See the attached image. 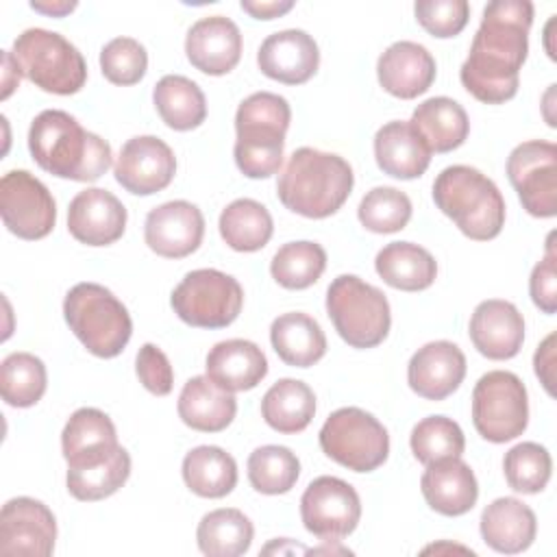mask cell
<instances>
[{
	"label": "cell",
	"instance_id": "1",
	"mask_svg": "<svg viewBox=\"0 0 557 557\" xmlns=\"http://www.w3.org/2000/svg\"><path fill=\"white\" fill-rule=\"evenodd\" d=\"M533 4L494 0L485 4L468 59L459 70L461 85L485 104H503L518 91L520 70L529 54Z\"/></svg>",
	"mask_w": 557,
	"mask_h": 557
},
{
	"label": "cell",
	"instance_id": "2",
	"mask_svg": "<svg viewBox=\"0 0 557 557\" xmlns=\"http://www.w3.org/2000/svg\"><path fill=\"white\" fill-rule=\"evenodd\" d=\"M28 150L33 161L57 178L91 183L113 163L109 141L85 131L74 115L46 109L30 122Z\"/></svg>",
	"mask_w": 557,
	"mask_h": 557
},
{
	"label": "cell",
	"instance_id": "3",
	"mask_svg": "<svg viewBox=\"0 0 557 557\" xmlns=\"http://www.w3.org/2000/svg\"><path fill=\"white\" fill-rule=\"evenodd\" d=\"M355 185L350 163L333 152L302 146L292 152L276 181V196L285 209L322 220L342 209Z\"/></svg>",
	"mask_w": 557,
	"mask_h": 557
},
{
	"label": "cell",
	"instance_id": "4",
	"mask_svg": "<svg viewBox=\"0 0 557 557\" xmlns=\"http://www.w3.org/2000/svg\"><path fill=\"white\" fill-rule=\"evenodd\" d=\"M289 122V102L278 94L257 91L239 102L233 157L244 176L268 178L281 170Z\"/></svg>",
	"mask_w": 557,
	"mask_h": 557
},
{
	"label": "cell",
	"instance_id": "5",
	"mask_svg": "<svg viewBox=\"0 0 557 557\" xmlns=\"http://www.w3.org/2000/svg\"><path fill=\"white\" fill-rule=\"evenodd\" d=\"M433 200L474 242L494 239L505 226V198L496 183L476 168H444L433 183Z\"/></svg>",
	"mask_w": 557,
	"mask_h": 557
},
{
	"label": "cell",
	"instance_id": "6",
	"mask_svg": "<svg viewBox=\"0 0 557 557\" xmlns=\"http://www.w3.org/2000/svg\"><path fill=\"white\" fill-rule=\"evenodd\" d=\"M63 318L76 339L100 359L117 357L133 335L128 309L98 283H76L65 294Z\"/></svg>",
	"mask_w": 557,
	"mask_h": 557
},
{
	"label": "cell",
	"instance_id": "7",
	"mask_svg": "<svg viewBox=\"0 0 557 557\" xmlns=\"http://www.w3.org/2000/svg\"><path fill=\"white\" fill-rule=\"evenodd\" d=\"M11 54L20 72L48 94L70 96L81 91L87 81V63L81 50L61 33L26 28L15 37Z\"/></svg>",
	"mask_w": 557,
	"mask_h": 557
},
{
	"label": "cell",
	"instance_id": "8",
	"mask_svg": "<svg viewBox=\"0 0 557 557\" xmlns=\"http://www.w3.org/2000/svg\"><path fill=\"white\" fill-rule=\"evenodd\" d=\"M326 313L337 335L352 348L379 346L392 326L385 294L355 274H339L326 289Z\"/></svg>",
	"mask_w": 557,
	"mask_h": 557
},
{
	"label": "cell",
	"instance_id": "9",
	"mask_svg": "<svg viewBox=\"0 0 557 557\" xmlns=\"http://www.w3.org/2000/svg\"><path fill=\"white\" fill-rule=\"evenodd\" d=\"M322 453L352 472H372L389 455L387 429L359 407L333 411L318 435Z\"/></svg>",
	"mask_w": 557,
	"mask_h": 557
},
{
	"label": "cell",
	"instance_id": "10",
	"mask_svg": "<svg viewBox=\"0 0 557 557\" xmlns=\"http://www.w3.org/2000/svg\"><path fill=\"white\" fill-rule=\"evenodd\" d=\"M170 305L189 326L224 329L233 324L244 305V289L237 278L215 268L191 270L172 289Z\"/></svg>",
	"mask_w": 557,
	"mask_h": 557
},
{
	"label": "cell",
	"instance_id": "11",
	"mask_svg": "<svg viewBox=\"0 0 557 557\" xmlns=\"http://www.w3.org/2000/svg\"><path fill=\"white\" fill-rule=\"evenodd\" d=\"M472 422L476 433L492 444L522 435L529 424V396L520 376L507 370L483 374L472 389Z\"/></svg>",
	"mask_w": 557,
	"mask_h": 557
},
{
	"label": "cell",
	"instance_id": "12",
	"mask_svg": "<svg viewBox=\"0 0 557 557\" xmlns=\"http://www.w3.org/2000/svg\"><path fill=\"white\" fill-rule=\"evenodd\" d=\"M507 176L529 215H557V146L553 141L518 144L507 157Z\"/></svg>",
	"mask_w": 557,
	"mask_h": 557
},
{
	"label": "cell",
	"instance_id": "13",
	"mask_svg": "<svg viewBox=\"0 0 557 557\" xmlns=\"http://www.w3.org/2000/svg\"><path fill=\"white\" fill-rule=\"evenodd\" d=\"M300 518L305 529L322 542H339L359 524V494L344 479L318 476L302 492Z\"/></svg>",
	"mask_w": 557,
	"mask_h": 557
},
{
	"label": "cell",
	"instance_id": "14",
	"mask_svg": "<svg viewBox=\"0 0 557 557\" xmlns=\"http://www.w3.org/2000/svg\"><path fill=\"white\" fill-rule=\"evenodd\" d=\"M0 213L9 233L41 239L57 222V205L48 187L28 170H11L0 178Z\"/></svg>",
	"mask_w": 557,
	"mask_h": 557
},
{
	"label": "cell",
	"instance_id": "15",
	"mask_svg": "<svg viewBox=\"0 0 557 557\" xmlns=\"http://www.w3.org/2000/svg\"><path fill=\"white\" fill-rule=\"evenodd\" d=\"M54 513L37 498L17 496L0 511V553L20 557H48L54 550Z\"/></svg>",
	"mask_w": 557,
	"mask_h": 557
},
{
	"label": "cell",
	"instance_id": "16",
	"mask_svg": "<svg viewBox=\"0 0 557 557\" xmlns=\"http://www.w3.org/2000/svg\"><path fill=\"white\" fill-rule=\"evenodd\" d=\"M115 181L135 196H152L165 189L176 174L174 150L154 135L131 137L113 165Z\"/></svg>",
	"mask_w": 557,
	"mask_h": 557
},
{
	"label": "cell",
	"instance_id": "17",
	"mask_svg": "<svg viewBox=\"0 0 557 557\" xmlns=\"http://www.w3.org/2000/svg\"><path fill=\"white\" fill-rule=\"evenodd\" d=\"M205 237L202 211L187 200H170L148 211L144 239L165 259H183L198 250Z\"/></svg>",
	"mask_w": 557,
	"mask_h": 557
},
{
	"label": "cell",
	"instance_id": "18",
	"mask_svg": "<svg viewBox=\"0 0 557 557\" xmlns=\"http://www.w3.org/2000/svg\"><path fill=\"white\" fill-rule=\"evenodd\" d=\"M126 207L109 189L87 187L67 207V231L85 246H109L124 235Z\"/></svg>",
	"mask_w": 557,
	"mask_h": 557
},
{
	"label": "cell",
	"instance_id": "19",
	"mask_svg": "<svg viewBox=\"0 0 557 557\" xmlns=\"http://www.w3.org/2000/svg\"><path fill=\"white\" fill-rule=\"evenodd\" d=\"M120 448L113 420L96 409L81 407L76 409L61 433V450L67 461V470H83L98 466L113 457Z\"/></svg>",
	"mask_w": 557,
	"mask_h": 557
},
{
	"label": "cell",
	"instance_id": "20",
	"mask_svg": "<svg viewBox=\"0 0 557 557\" xmlns=\"http://www.w3.org/2000/svg\"><path fill=\"white\" fill-rule=\"evenodd\" d=\"M257 65L272 81L302 85L318 72L320 50L307 30L287 28L263 39L257 52Z\"/></svg>",
	"mask_w": 557,
	"mask_h": 557
},
{
	"label": "cell",
	"instance_id": "21",
	"mask_svg": "<svg viewBox=\"0 0 557 557\" xmlns=\"http://www.w3.org/2000/svg\"><path fill=\"white\" fill-rule=\"evenodd\" d=\"M466 376V355L453 342L437 339L418 348L407 366L409 387L426 400L448 398Z\"/></svg>",
	"mask_w": 557,
	"mask_h": 557
},
{
	"label": "cell",
	"instance_id": "22",
	"mask_svg": "<svg viewBox=\"0 0 557 557\" xmlns=\"http://www.w3.org/2000/svg\"><path fill=\"white\" fill-rule=\"evenodd\" d=\"M470 339L474 348L494 361L511 359L524 342V318L509 300L490 298L476 305L470 318Z\"/></svg>",
	"mask_w": 557,
	"mask_h": 557
},
{
	"label": "cell",
	"instance_id": "23",
	"mask_svg": "<svg viewBox=\"0 0 557 557\" xmlns=\"http://www.w3.org/2000/svg\"><path fill=\"white\" fill-rule=\"evenodd\" d=\"M185 54L202 74H228L242 59V33L231 17H202L187 30Z\"/></svg>",
	"mask_w": 557,
	"mask_h": 557
},
{
	"label": "cell",
	"instance_id": "24",
	"mask_svg": "<svg viewBox=\"0 0 557 557\" xmlns=\"http://www.w3.org/2000/svg\"><path fill=\"white\" fill-rule=\"evenodd\" d=\"M435 72L433 54L416 41H396L376 61L381 87L403 100L424 94L433 85Z\"/></svg>",
	"mask_w": 557,
	"mask_h": 557
},
{
	"label": "cell",
	"instance_id": "25",
	"mask_svg": "<svg viewBox=\"0 0 557 557\" xmlns=\"http://www.w3.org/2000/svg\"><path fill=\"white\" fill-rule=\"evenodd\" d=\"M420 490L426 505L442 516H463L479 498V483L461 457L440 459L426 466Z\"/></svg>",
	"mask_w": 557,
	"mask_h": 557
},
{
	"label": "cell",
	"instance_id": "26",
	"mask_svg": "<svg viewBox=\"0 0 557 557\" xmlns=\"http://www.w3.org/2000/svg\"><path fill=\"white\" fill-rule=\"evenodd\" d=\"M374 159L383 174L411 181L426 172L431 163V148L411 122L394 120L376 131Z\"/></svg>",
	"mask_w": 557,
	"mask_h": 557
},
{
	"label": "cell",
	"instance_id": "27",
	"mask_svg": "<svg viewBox=\"0 0 557 557\" xmlns=\"http://www.w3.org/2000/svg\"><path fill=\"white\" fill-rule=\"evenodd\" d=\"M207 376L228 392H246L257 387L268 374L263 350L250 339L218 342L205 361Z\"/></svg>",
	"mask_w": 557,
	"mask_h": 557
},
{
	"label": "cell",
	"instance_id": "28",
	"mask_svg": "<svg viewBox=\"0 0 557 557\" xmlns=\"http://www.w3.org/2000/svg\"><path fill=\"white\" fill-rule=\"evenodd\" d=\"M481 537L496 553L516 555L527 550L537 533V518L529 505L513 496L492 500L481 513Z\"/></svg>",
	"mask_w": 557,
	"mask_h": 557
},
{
	"label": "cell",
	"instance_id": "29",
	"mask_svg": "<svg viewBox=\"0 0 557 557\" xmlns=\"http://www.w3.org/2000/svg\"><path fill=\"white\" fill-rule=\"evenodd\" d=\"M178 418L194 431L220 433L224 431L235 413L237 400L233 392L213 383L207 374L191 376L178 394Z\"/></svg>",
	"mask_w": 557,
	"mask_h": 557
},
{
	"label": "cell",
	"instance_id": "30",
	"mask_svg": "<svg viewBox=\"0 0 557 557\" xmlns=\"http://www.w3.org/2000/svg\"><path fill=\"white\" fill-rule=\"evenodd\" d=\"M270 342L278 359L294 368H309L326 352V335L322 326L302 311H289L274 318Z\"/></svg>",
	"mask_w": 557,
	"mask_h": 557
},
{
	"label": "cell",
	"instance_id": "31",
	"mask_svg": "<svg viewBox=\"0 0 557 557\" xmlns=\"http://www.w3.org/2000/svg\"><path fill=\"white\" fill-rule=\"evenodd\" d=\"M376 274L394 289L422 292L433 285L437 276V261L433 255L413 242H392L376 252Z\"/></svg>",
	"mask_w": 557,
	"mask_h": 557
},
{
	"label": "cell",
	"instance_id": "32",
	"mask_svg": "<svg viewBox=\"0 0 557 557\" xmlns=\"http://www.w3.org/2000/svg\"><path fill=\"white\" fill-rule=\"evenodd\" d=\"M409 122L422 135L431 152H450L459 148L470 133L466 109L446 96H435L420 102Z\"/></svg>",
	"mask_w": 557,
	"mask_h": 557
},
{
	"label": "cell",
	"instance_id": "33",
	"mask_svg": "<svg viewBox=\"0 0 557 557\" xmlns=\"http://www.w3.org/2000/svg\"><path fill=\"white\" fill-rule=\"evenodd\" d=\"M261 416L278 433H300L315 416V394L305 381L281 379L263 394Z\"/></svg>",
	"mask_w": 557,
	"mask_h": 557
},
{
	"label": "cell",
	"instance_id": "34",
	"mask_svg": "<svg viewBox=\"0 0 557 557\" xmlns=\"http://www.w3.org/2000/svg\"><path fill=\"white\" fill-rule=\"evenodd\" d=\"M183 481L202 498H222L237 485V463L220 446H196L183 457Z\"/></svg>",
	"mask_w": 557,
	"mask_h": 557
},
{
	"label": "cell",
	"instance_id": "35",
	"mask_svg": "<svg viewBox=\"0 0 557 557\" xmlns=\"http://www.w3.org/2000/svg\"><path fill=\"white\" fill-rule=\"evenodd\" d=\"M152 102L165 126L174 131L198 128L207 117L202 89L187 76L165 74L152 89Z\"/></svg>",
	"mask_w": 557,
	"mask_h": 557
},
{
	"label": "cell",
	"instance_id": "36",
	"mask_svg": "<svg viewBox=\"0 0 557 557\" xmlns=\"http://www.w3.org/2000/svg\"><path fill=\"white\" fill-rule=\"evenodd\" d=\"M252 535L250 518L233 507L205 513L196 529L198 548L209 557H239L250 548Z\"/></svg>",
	"mask_w": 557,
	"mask_h": 557
},
{
	"label": "cell",
	"instance_id": "37",
	"mask_svg": "<svg viewBox=\"0 0 557 557\" xmlns=\"http://www.w3.org/2000/svg\"><path fill=\"white\" fill-rule=\"evenodd\" d=\"M218 226L224 244L237 252L261 250L274 233L270 211L252 198H237L226 205L220 213Z\"/></svg>",
	"mask_w": 557,
	"mask_h": 557
},
{
	"label": "cell",
	"instance_id": "38",
	"mask_svg": "<svg viewBox=\"0 0 557 557\" xmlns=\"http://www.w3.org/2000/svg\"><path fill=\"white\" fill-rule=\"evenodd\" d=\"M48 385L46 366L33 352H11L0 366V394L11 407L26 409L41 400Z\"/></svg>",
	"mask_w": 557,
	"mask_h": 557
},
{
	"label": "cell",
	"instance_id": "39",
	"mask_svg": "<svg viewBox=\"0 0 557 557\" xmlns=\"http://www.w3.org/2000/svg\"><path fill=\"white\" fill-rule=\"evenodd\" d=\"M326 268V252L315 242H289L283 244L272 261L270 274L285 289H307L311 287Z\"/></svg>",
	"mask_w": 557,
	"mask_h": 557
},
{
	"label": "cell",
	"instance_id": "40",
	"mask_svg": "<svg viewBox=\"0 0 557 557\" xmlns=\"http://www.w3.org/2000/svg\"><path fill=\"white\" fill-rule=\"evenodd\" d=\"M248 481L259 494L276 496L289 492L300 476V461L287 448L278 444H265L248 457Z\"/></svg>",
	"mask_w": 557,
	"mask_h": 557
},
{
	"label": "cell",
	"instance_id": "41",
	"mask_svg": "<svg viewBox=\"0 0 557 557\" xmlns=\"http://www.w3.org/2000/svg\"><path fill=\"white\" fill-rule=\"evenodd\" d=\"M128 476H131V455L126 448L120 446L113 457H109L98 466L83 468V470H67L65 485L76 500L94 503L115 494L128 481Z\"/></svg>",
	"mask_w": 557,
	"mask_h": 557
},
{
	"label": "cell",
	"instance_id": "42",
	"mask_svg": "<svg viewBox=\"0 0 557 557\" xmlns=\"http://www.w3.org/2000/svg\"><path fill=\"white\" fill-rule=\"evenodd\" d=\"M409 446L413 457L429 466L440 459L461 457L466 448V437L461 426L446 416L422 418L409 435Z\"/></svg>",
	"mask_w": 557,
	"mask_h": 557
},
{
	"label": "cell",
	"instance_id": "43",
	"mask_svg": "<svg viewBox=\"0 0 557 557\" xmlns=\"http://www.w3.org/2000/svg\"><path fill=\"white\" fill-rule=\"evenodd\" d=\"M503 470L509 487L520 494L542 492L553 472L550 453L537 442H520L505 453Z\"/></svg>",
	"mask_w": 557,
	"mask_h": 557
},
{
	"label": "cell",
	"instance_id": "44",
	"mask_svg": "<svg viewBox=\"0 0 557 557\" xmlns=\"http://www.w3.org/2000/svg\"><path fill=\"white\" fill-rule=\"evenodd\" d=\"M357 218L372 233H398L411 220V200L396 187H374L361 198Z\"/></svg>",
	"mask_w": 557,
	"mask_h": 557
},
{
	"label": "cell",
	"instance_id": "45",
	"mask_svg": "<svg viewBox=\"0 0 557 557\" xmlns=\"http://www.w3.org/2000/svg\"><path fill=\"white\" fill-rule=\"evenodd\" d=\"M100 70L113 85H135L148 70V52L133 37H115L100 50Z\"/></svg>",
	"mask_w": 557,
	"mask_h": 557
},
{
	"label": "cell",
	"instance_id": "46",
	"mask_svg": "<svg viewBox=\"0 0 557 557\" xmlns=\"http://www.w3.org/2000/svg\"><path fill=\"white\" fill-rule=\"evenodd\" d=\"M418 24L433 37L448 39L459 35L470 20L466 0H420L413 4Z\"/></svg>",
	"mask_w": 557,
	"mask_h": 557
},
{
	"label": "cell",
	"instance_id": "47",
	"mask_svg": "<svg viewBox=\"0 0 557 557\" xmlns=\"http://www.w3.org/2000/svg\"><path fill=\"white\" fill-rule=\"evenodd\" d=\"M139 383L154 396H168L174 387V370L165 352L154 344H144L135 357Z\"/></svg>",
	"mask_w": 557,
	"mask_h": 557
},
{
	"label": "cell",
	"instance_id": "48",
	"mask_svg": "<svg viewBox=\"0 0 557 557\" xmlns=\"http://www.w3.org/2000/svg\"><path fill=\"white\" fill-rule=\"evenodd\" d=\"M553 237L555 233L548 235L546 255L542 257V261L535 263L529 278L531 300L546 315H553L557 311V257L553 248Z\"/></svg>",
	"mask_w": 557,
	"mask_h": 557
},
{
	"label": "cell",
	"instance_id": "49",
	"mask_svg": "<svg viewBox=\"0 0 557 557\" xmlns=\"http://www.w3.org/2000/svg\"><path fill=\"white\" fill-rule=\"evenodd\" d=\"M533 366H535V374L540 379V383L544 385V389L553 396V383H555V333H550L535 350L533 355Z\"/></svg>",
	"mask_w": 557,
	"mask_h": 557
},
{
	"label": "cell",
	"instance_id": "50",
	"mask_svg": "<svg viewBox=\"0 0 557 557\" xmlns=\"http://www.w3.org/2000/svg\"><path fill=\"white\" fill-rule=\"evenodd\" d=\"M242 9L257 20H274L294 9L292 0H242Z\"/></svg>",
	"mask_w": 557,
	"mask_h": 557
},
{
	"label": "cell",
	"instance_id": "51",
	"mask_svg": "<svg viewBox=\"0 0 557 557\" xmlns=\"http://www.w3.org/2000/svg\"><path fill=\"white\" fill-rule=\"evenodd\" d=\"M2 59H4V76H2V87H4L2 89V100H4V98L11 96V91L15 87H20L22 72H20V67H17V63H15V59H13V54L9 50H4Z\"/></svg>",
	"mask_w": 557,
	"mask_h": 557
},
{
	"label": "cell",
	"instance_id": "52",
	"mask_svg": "<svg viewBox=\"0 0 557 557\" xmlns=\"http://www.w3.org/2000/svg\"><path fill=\"white\" fill-rule=\"evenodd\" d=\"M30 9L44 13V15H52V17H63L67 13H72L76 9V2H67V0H57V2H30Z\"/></svg>",
	"mask_w": 557,
	"mask_h": 557
},
{
	"label": "cell",
	"instance_id": "53",
	"mask_svg": "<svg viewBox=\"0 0 557 557\" xmlns=\"http://www.w3.org/2000/svg\"><path fill=\"white\" fill-rule=\"evenodd\" d=\"M553 94H555V85H550V87H548V91H546V96H544V117H546L548 126H555V122L550 120V113H548V107H550V98H553Z\"/></svg>",
	"mask_w": 557,
	"mask_h": 557
}]
</instances>
